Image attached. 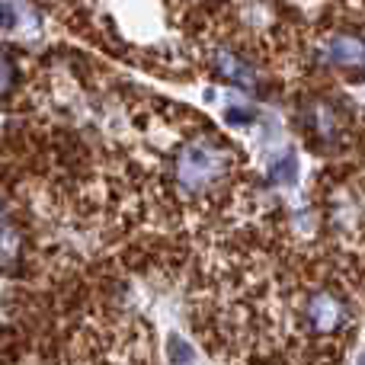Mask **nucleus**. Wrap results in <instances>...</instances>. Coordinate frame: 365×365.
<instances>
[{
    "label": "nucleus",
    "mask_w": 365,
    "mask_h": 365,
    "mask_svg": "<svg viewBox=\"0 0 365 365\" xmlns=\"http://www.w3.org/2000/svg\"><path fill=\"white\" fill-rule=\"evenodd\" d=\"M362 365H365V359H362Z\"/></svg>",
    "instance_id": "nucleus-7"
},
{
    "label": "nucleus",
    "mask_w": 365,
    "mask_h": 365,
    "mask_svg": "<svg viewBox=\"0 0 365 365\" xmlns=\"http://www.w3.org/2000/svg\"><path fill=\"white\" fill-rule=\"evenodd\" d=\"M314 205L321 218L317 250L340 282L365 298V160L327 167L314 182Z\"/></svg>",
    "instance_id": "nucleus-1"
},
{
    "label": "nucleus",
    "mask_w": 365,
    "mask_h": 365,
    "mask_svg": "<svg viewBox=\"0 0 365 365\" xmlns=\"http://www.w3.org/2000/svg\"><path fill=\"white\" fill-rule=\"evenodd\" d=\"M170 349H173V362H189V346L180 340V336H170Z\"/></svg>",
    "instance_id": "nucleus-5"
},
{
    "label": "nucleus",
    "mask_w": 365,
    "mask_h": 365,
    "mask_svg": "<svg viewBox=\"0 0 365 365\" xmlns=\"http://www.w3.org/2000/svg\"><path fill=\"white\" fill-rule=\"evenodd\" d=\"M295 173H298V160L295 154H285V160H276V164L269 167V182H282V186H289V182H295Z\"/></svg>",
    "instance_id": "nucleus-4"
},
{
    "label": "nucleus",
    "mask_w": 365,
    "mask_h": 365,
    "mask_svg": "<svg viewBox=\"0 0 365 365\" xmlns=\"http://www.w3.org/2000/svg\"><path fill=\"white\" fill-rule=\"evenodd\" d=\"M304 122V138L314 151H343L353 145L356 119L346 109L343 100H330V96H314L302 113Z\"/></svg>",
    "instance_id": "nucleus-2"
},
{
    "label": "nucleus",
    "mask_w": 365,
    "mask_h": 365,
    "mask_svg": "<svg viewBox=\"0 0 365 365\" xmlns=\"http://www.w3.org/2000/svg\"><path fill=\"white\" fill-rule=\"evenodd\" d=\"M227 122H234V125H247V122H250V113H244V109H227Z\"/></svg>",
    "instance_id": "nucleus-6"
},
{
    "label": "nucleus",
    "mask_w": 365,
    "mask_h": 365,
    "mask_svg": "<svg viewBox=\"0 0 365 365\" xmlns=\"http://www.w3.org/2000/svg\"><path fill=\"white\" fill-rule=\"evenodd\" d=\"M314 55L327 68H349V71L365 68V42L349 36V32H324L314 45Z\"/></svg>",
    "instance_id": "nucleus-3"
}]
</instances>
